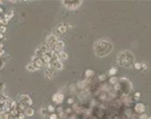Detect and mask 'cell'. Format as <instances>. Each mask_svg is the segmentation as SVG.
Listing matches in <instances>:
<instances>
[{
  "label": "cell",
  "instance_id": "17",
  "mask_svg": "<svg viewBox=\"0 0 151 119\" xmlns=\"http://www.w3.org/2000/svg\"><path fill=\"white\" fill-rule=\"evenodd\" d=\"M1 48H2V44H1V43H0V49H1Z\"/></svg>",
  "mask_w": 151,
  "mask_h": 119
},
{
  "label": "cell",
  "instance_id": "14",
  "mask_svg": "<svg viewBox=\"0 0 151 119\" xmlns=\"http://www.w3.org/2000/svg\"><path fill=\"white\" fill-rule=\"evenodd\" d=\"M115 72H116V70H113V69H112L111 71V74H115Z\"/></svg>",
  "mask_w": 151,
  "mask_h": 119
},
{
  "label": "cell",
  "instance_id": "4",
  "mask_svg": "<svg viewBox=\"0 0 151 119\" xmlns=\"http://www.w3.org/2000/svg\"><path fill=\"white\" fill-rule=\"evenodd\" d=\"M64 42L63 41H57L56 42V44L54 45V47H53V50L56 52H63L62 50L64 49Z\"/></svg>",
  "mask_w": 151,
  "mask_h": 119
},
{
  "label": "cell",
  "instance_id": "13",
  "mask_svg": "<svg viewBox=\"0 0 151 119\" xmlns=\"http://www.w3.org/2000/svg\"><path fill=\"white\" fill-rule=\"evenodd\" d=\"M50 119H57V115L55 114H52V115L50 116Z\"/></svg>",
  "mask_w": 151,
  "mask_h": 119
},
{
  "label": "cell",
  "instance_id": "15",
  "mask_svg": "<svg viewBox=\"0 0 151 119\" xmlns=\"http://www.w3.org/2000/svg\"><path fill=\"white\" fill-rule=\"evenodd\" d=\"M72 101H73V100H72V99H69V100H68V103H69V104H72Z\"/></svg>",
  "mask_w": 151,
  "mask_h": 119
},
{
  "label": "cell",
  "instance_id": "10",
  "mask_svg": "<svg viewBox=\"0 0 151 119\" xmlns=\"http://www.w3.org/2000/svg\"><path fill=\"white\" fill-rule=\"evenodd\" d=\"M24 117H25V115H24V113H23V112H20V113L17 115V116L16 117V119H24Z\"/></svg>",
  "mask_w": 151,
  "mask_h": 119
},
{
  "label": "cell",
  "instance_id": "6",
  "mask_svg": "<svg viewBox=\"0 0 151 119\" xmlns=\"http://www.w3.org/2000/svg\"><path fill=\"white\" fill-rule=\"evenodd\" d=\"M26 69H27V71H29L31 72H34L38 70V68L34 64V62H32L31 64H28V65L26 66Z\"/></svg>",
  "mask_w": 151,
  "mask_h": 119
},
{
  "label": "cell",
  "instance_id": "3",
  "mask_svg": "<svg viewBox=\"0 0 151 119\" xmlns=\"http://www.w3.org/2000/svg\"><path fill=\"white\" fill-rule=\"evenodd\" d=\"M81 4V1H73V2H71V1H68V2H64V5L69 8H72V9H74L75 7L79 6Z\"/></svg>",
  "mask_w": 151,
  "mask_h": 119
},
{
  "label": "cell",
  "instance_id": "5",
  "mask_svg": "<svg viewBox=\"0 0 151 119\" xmlns=\"http://www.w3.org/2000/svg\"><path fill=\"white\" fill-rule=\"evenodd\" d=\"M52 100L55 103H62V101L64 100V96L62 94H54L52 96Z\"/></svg>",
  "mask_w": 151,
  "mask_h": 119
},
{
  "label": "cell",
  "instance_id": "2",
  "mask_svg": "<svg viewBox=\"0 0 151 119\" xmlns=\"http://www.w3.org/2000/svg\"><path fill=\"white\" fill-rule=\"evenodd\" d=\"M19 102L23 103L24 105H25L26 107H29L32 105V99L30 98L29 96L27 95H21L19 97Z\"/></svg>",
  "mask_w": 151,
  "mask_h": 119
},
{
  "label": "cell",
  "instance_id": "9",
  "mask_svg": "<svg viewBox=\"0 0 151 119\" xmlns=\"http://www.w3.org/2000/svg\"><path fill=\"white\" fill-rule=\"evenodd\" d=\"M66 30H67V28H66V26H65L64 24H60V25L58 26V32L59 33H65V32H66Z\"/></svg>",
  "mask_w": 151,
  "mask_h": 119
},
{
  "label": "cell",
  "instance_id": "11",
  "mask_svg": "<svg viewBox=\"0 0 151 119\" xmlns=\"http://www.w3.org/2000/svg\"><path fill=\"white\" fill-rule=\"evenodd\" d=\"M6 28L5 25H1V26H0V33H6Z\"/></svg>",
  "mask_w": 151,
  "mask_h": 119
},
{
  "label": "cell",
  "instance_id": "7",
  "mask_svg": "<svg viewBox=\"0 0 151 119\" xmlns=\"http://www.w3.org/2000/svg\"><path fill=\"white\" fill-rule=\"evenodd\" d=\"M53 73H54V69H46L45 76L48 78H52L53 77Z\"/></svg>",
  "mask_w": 151,
  "mask_h": 119
},
{
  "label": "cell",
  "instance_id": "1",
  "mask_svg": "<svg viewBox=\"0 0 151 119\" xmlns=\"http://www.w3.org/2000/svg\"><path fill=\"white\" fill-rule=\"evenodd\" d=\"M57 38H56V36L53 35V34H51V35H49L47 37L46 39V46L49 48V50H52V48L54 47V45L56 44V42H57Z\"/></svg>",
  "mask_w": 151,
  "mask_h": 119
},
{
  "label": "cell",
  "instance_id": "8",
  "mask_svg": "<svg viewBox=\"0 0 151 119\" xmlns=\"http://www.w3.org/2000/svg\"><path fill=\"white\" fill-rule=\"evenodd\" d=\"M35 114V110L33 108H30V107H27L25 110H24V115H27V116H32L34 115Z\"/></svg>",
  "mask_w": 151,
  "mask_h": 119
},
{
  "label": "cell",
  "instance_id": "12",
  "mask_svg": "<svg viewBox=\"0 0 151 119\" xmlns=\"http://www.w3.org/2000/svg\"><path fill=\"white\" fill-rule=\"evenodd\" d=\"M48 111H50V112H53L54 111V107H52V106H49L48 107Z\"/></svg>",
  "mask_w": 151,
  "mask_h": 119
},
{
  "label": "cell",
  "instance_id": "16",
  "mask_svg": "<svg viewBox=\"0 0 151 119\" xmlns=\"http://www.w3.org/2000/svg\"><path fill=\"white\" fill-rule=\"evenodd\" d=\"M136 67H137V69H139V68H140V65L139 64V63H137V64H136Z\"/></svg>",
  "mask_w": 151,
  "mask_h": 119
}]
</instances>
